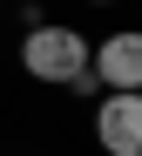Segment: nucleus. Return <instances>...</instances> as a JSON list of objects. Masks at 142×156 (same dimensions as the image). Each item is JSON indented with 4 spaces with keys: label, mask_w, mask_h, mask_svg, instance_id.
Returning a JSON list of instances; mask_svg holds the SVG:
<instances>
[{
    "label": "nucleus",
    "mask_w": 142,
    "mask_h": 156,
    "mask_svg": "<svg viewBox=\"0 0 142 156\" xmlns=\"http://www.w3.org/2000/svg\"><path fill=\"white\" fill-rule=\"evenodd\" d=\"M88 34L81 27H68V20H34L27 27V41H20V68L34 75V82H47V88H68L81 68H88Z\"/></svg>",
    "instance_id": "nucleus-1"
},
{
    "label": "nucleus",
    "mask_w": 142,
    "mask_h": 156,
    "mask_svg": "<svg viewBox=\"0 0 142 156\" xmlns=\"http://www.w3.org/2000/svg\"><path fill=\"white\" fill-rule=\"evenodd\" d=\"M95 143L108 156H142V95L135 88H115L95 102Z\"/></svg>",
    "instance_id": "nucleus-2"
},
{
    "label": "nucleus",
    "mask_w": 142,
    "mask_h": 156,
    "mask_svg": "<svg viewBox=\"0 0 142 156\" xmlns=\"http://www.w3.org/2000/svg\"><path fill=\"white\" fill-rule=\"evenodd\" d=\"M88 75H95V88H142V34L122 27V34H108L88 48Z\"/></svg>",
    "instance_id": "nucleus-3"
},
{
    "label": "nucleus",
    "mask_w": 142,
    "mask_h": 156,
    "mask_svg": "<svg viewBox=\"0 0 142 156\" xmlns=\"http://www.w3.org/2000/svg\"><path fill=\"white\" fill-rule=\"evenodd\" d=\"M88 7H115V0H88Z\"/></svg>",
    "instance_id": "nucleus-4"
}]
</instances>
